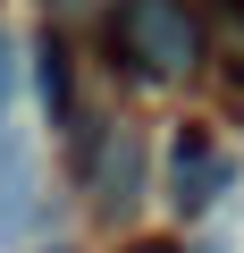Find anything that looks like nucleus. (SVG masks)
Masks as SVG:
<instances>
[{
    "label": "nucleus",
    "mask_w": 244,
    "mask_h": 253,
    "mask_svg": "<svg viewBox=\"0 0 244 253\" xmlns=\"http://www.w3.org/2000/svg\"><path fill=\"white\" fill-rule=\"evenodd\" d=\"M34 59H42V101H51V118H59V126H76V93H68V42H59V34H42V42H34Z\"/></svg>",
    "instance_id": "nucleus-4"
},
{
    "label": "nucleus",
    "mask_w": 244,
    "mask_h": 253,
    "mask_svg": "<svg viewBox=\"0 0 244 253\" xmlns=\"http://www.w3.org/2000/svg\"><path fill=\"white\" fill-rule=\"evenodd\" d=\"M127 253H177V245H127Z\"/></svg>",
    "instance_id": "nucleus-7"
},
{
    "label": "nucleus",
    "mask_w": 244,
    "mask_h": 253,
    "mask_svg": "<svg viewBox=\"0 0 244 253\" xmlns=\"http://www.w3.org/2000/svg\"><path fill=\"white\" fill-rule=\"evenodd\" d=\"M9 76H17V51H9V34H0V93H9Z\"/></svg>",
    "instance_id": "nucleus-6"
},
{
    "label": "nucleus",
    "mask_w": 244,
    "mask_h": 253,
    "mask_svg": "<svg viewBox=\"0 0 244 253\" xmlns=\"http://www.w3.org/2000/svg\"><path fill=\"white\" fill-rule=\"evenodd\" d=\"M227 177H236V169H227V152L202 135V126H185V135L169 144V203H177V211H210Z\"/></svg>",
    "instance_id": "nucleus-2"
},
{
    "label": "nucleus",
    "mask_w": 244,
    "mask_h": 253,
    "mask_svg": "<svg viewBox=\"0 0 244 253\" xmlns=\"http://www.w3.org/2000/svg\"><path fill=\"white\" fill-rule=\"evenodd\" d=\"M109 59L127 76H152V84L194 76V59H202L194 0H109Z\"/></svg>",
    "instance_id": "nucleus-1"
},
{
    "label": "nucleus",
    "mask_w": 244,
    "mask_h": 253,
    "mask_svg": "<svg viewBox=\"0 0 244 253\" xmlns=\"http://www.w3.org/2000/svg\"><path fill=\"white\" fill-rule=\"evenodd\" d=\"M210 26H219V59L244 68V0H210Z\"/></svg>",
    "instance_id": "nucleus-5"
},
{
    "label": "nucleus",
    "mask_w": 244,
    "mask_h": 253,
    "mask_svg": "<svg viewBox=\"0 0 244 253\" xmlns=\"http://www.w3.org/2000/svg\"><path fill=\"white\" fill-rule=\"evenodd\" d=\"M51 253H59V245H51Z\"/></svg>",
    "instance_id": "nucleus-8"
},
{
    "label": "nucleus",
    "mask_w": 244,
    "mask_h": 253,
    "mask_svg": "<svg viewBox=\"0 0 244 253\" xmlns=\"http://www.w3.org/2000/svg\"><path fill=\"white\" fill-rule=\"evenodd\" d=\"M93 186H101V211H127V203H135V186H143V152H135L127 126H109V144H101V161H93Z\"/></svg>",
    "instance_id": "nucleus-3"
}]
</instances>
